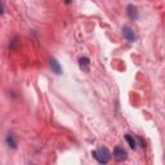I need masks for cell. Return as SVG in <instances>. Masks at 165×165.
Instances as JSON below:
<instances>
[{
  "label": "cell",
  "instance_id": "6da1fadb",
  "mask_svg": "<svg viewBox=\"0 0 165 165\" xmlns=\"http://www.w3.org/2000/svg\"><path fill=\"white\" fill-rule=\"evenodd\" d=\"M92 155L94 159H97L98 162H101V164H106L110 159V152L106 147L101 148V150H98V151H93L92 152Z\"/></svg>",
  "mask_w": 165,
  "mask_h": 165
},
{
  "label": "cell",
  "instance_id": "7a4b0ae2",
  "mask_svg": "<svg viewBox=\"0 0 165 165\" xmlns=\"http://www.w3.org/2000/svg\"><path fill=\"white\" fill-rule=\"evenodd\" d=\"M126 151L124 150V148H121V147H116L115 150H114V157L117 160V161H123V160H125L126 159Z\"/></svg>",
  "mask_w": 165,
  "mask_h": 165
},
{
  "label": "cell",
  "instance_id": "3957f363",
  "mask_svg": "<svg viewBox=\"0 0 165 165\" xmlns=\"http://www.w3.org/2000/svg\"><path fill=\"white\" fill-rule=\"evenodd\" d=\"M123 35H124V38H125L128 41H130V43H133V41L136 40L134 31L131 30V28H129V27H125V28L123 30Z\"/></svg>",
  "mask_w": 165,
  "mask_h": 165
},
{
  "label": "cell",
  "instance_id": "277c9868",
  "mask_svg": "<svg viewBox=\"0 0 165 165\" xmlns=\"http://www.w3.org/2000/svg\"><path fill=\"white\" fill-rule=\"evenodd\" d=\"M49 64H50V69L53 70V72H56L57 75H59V74H62V69H61V66H59V63L54 59V58H52L50 61H49Z\"/></svg>",
  "mask_w": 165,
  "mask_h": 165
},
{
  "label": "cell",
  "instance_id": "5b68a950",
  "mask_svg": "<svg viewBox=\"0 0 165 165\" xmlns=\"http://www.w3.org/2000/svg\"><path fill=\"white\" fill-rule=\"evenodd\" d=\"M79 64H80V69L83 71H89V59H88L86 57H83L79 59Z\"/></svg>",
  "mask_w": 165,
  "mask_h": 165
},
{
  "label": "cell",
  "instance_id": "8992f818",
  "mask_svg": "<svg viewBox=\"0 0 165 165\" xmlns=\"http://www.w3.org/2000/svg\"><path fill=\"white\" fill-rule=\"evenodd\" d=\"M128 16L130 18H136L137 17V8L134 5H128Z\"/></svg>",
  "mask_w": 165,
  "mask_h": 165
},
{
  "label": "cell",
  "instance_id": "52a82bcc",
  "mask_svg": "<svg viewBox=\"0 0 165 165\" xmlns=\"http://www.w3.org/2000/svg\"><path fill=\"white\" fill-rule=\"evenodd\" d=\"M125 141L129 143V146L131 147V148H136V146H137V142H136V139L133 138V137H130V136H125Z\"/></svg>",
  "mask_w": 165,
  "mask_h": 165
},
{
  "label": "cell",
  "instance_id": "ba28073f",
  "mask_svg": "<svg viewBox=\"0 0 165 165\" xmlns=\"http://www.w3.org/2000/svg\"><path fill=\"white\" fill-rule=\"evenodd\" d=\"M7 143H8V146L9 147H12V148H16L17 146H16V142H14V139H13V136L12 134H9L8 137H7Z\"/></svg>",
  "mask_w": 165,
  "mask_h": 165
},
{
  "label": "cell",
  "instance_id": "9c48e42d",
  "mask_svg": "<svg viewBox=\"0 0 165 165\" xmlns=\"http://www.w3.org/2000/svg\"><path fill=\"white\" fill-rule=\"evenodd\" d=\"M4 8H3V4L2 3H0V14H3V12H4V10H3Z\"/></svg>",
  "mask_w": 165,
  "mask_h": 165
},
{
  "label": "cell",
  "instance_id": "30bf717a",
  "mask_svg": "<svg viewBox=\"0 0 165 165\" xmlns=\"http://www.w3.org/2000/svg\"><path fill=\"white\" fill-rule=\"evenodd\" d=\"M66 3H70V0H66Z\"/></svg>",
  "mask_w": 165,
  "mask_h": 165
}]
</instances>
